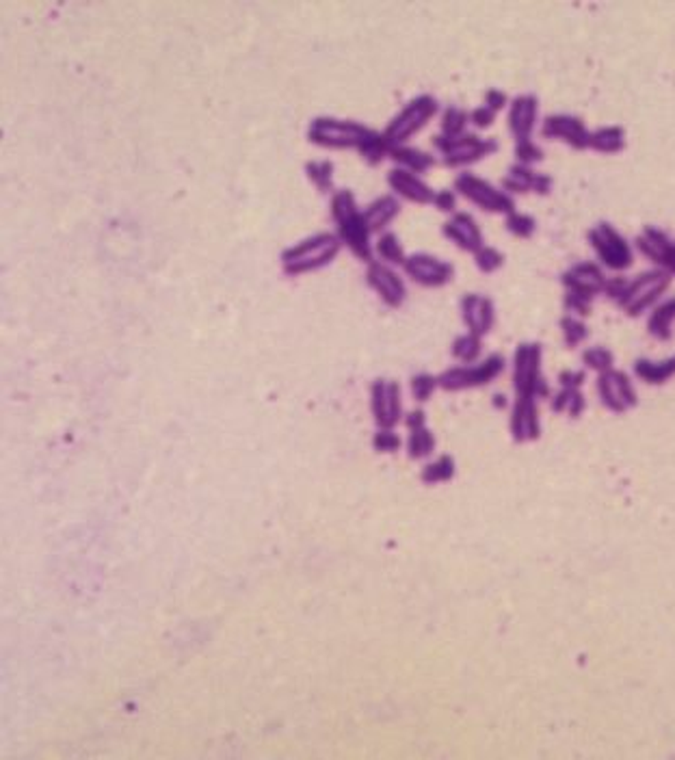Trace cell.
Returning <instances> with one entry per match:
<instances>
[{
    "label": "cell",
    "mask_w": 675,
    "mask_h": 760,
    "mask_svg": "<svg viewBox=\"0 0 675 760\" xmlns=\"http://www.w3.org/2000/svg\"><path fill=\"white\" fill-rule=\"evenodd\" d=\"M332 219L338 225V237L342 245H347L353 254L364 262H373L374 247L371 243V230L364 222V213L359 208L357 198L353 191L340 189L332 193Z\"/></svg>",
    "instance_id": "1"
},
{
    "label": "cell",
    "mask_w": 675,
    "mask_h": 760,
    "mask_svg": "<svg viewBox=\"0 0 675 760\" xmlns=\"http://www.w3.org/2000/svg\"><path fill=\"white\" fill-rule=\"evenodd\" d=\"M342 249L336 232H317L303 241L290 245L282 252V269L286 276H303L332 264Z\"/></svg>",
    "instance_id": "2"
},
{
    "label": "cell",
    "mask_w": 675,
    "mask_h": 760,
    "mask_svg": "<svg viewBox=\"0 0 675 760\" xmlns=\"http://www.w3.org/2000/svg\"><path fill=\"white\" fill-rule=\"evenodd\" d=\"M374 129L356 120L320 115L308 126V141L320 148L332 150H362L374 137Z\"/></svg>",
    "instance_id": "3"
},
{
    "label": "cell",
    "mask_w": 675,
    "mask_h": 760,
    "mask_svg": "<svg viewBox=\"0 0 675 760\" xmlns=\"http://www.w3.org/2000/svg\"><path fill=\"white\" fill-rule=\"evenodd\" d=\"M671 284L673 278L664 269H648V271L639 273V276L628 278L624 293L615 303H617L619 310H624V315L632 318L640 317L643 312L652 310L656 306L660 297L671 288Z\"/></svg>",
    "instance_id": "4"
},
{
    "label": "cell",
    "mask_w": 675,
    "mask_h": 760,
    "mask_svg": "<svg viewBox=\"0 0 675 760\" xmlns=\"http://www.w3.org/2000/svg\"><path fill=\"white\" fill-rule=\"evenodd\" d=\"M433 148L440 152L444 165L452 169L467 168V165L479 163L483 159H490L500 150V144L494 137H481L476 132H466L461 137H446L442 132L433 135Z\"/></svg>",
    "instance_id": "5"
},
{
    "label": "cell",
    "mask_w": 675,
    "mask_h": 760,
    "mask_svg": "<svg viewBox=\"0 0 675 760\" xmlns=\"http://www.w3.org/2000/svg\"><path fill=\"white\" fill-rule=\"evenodd\" d=\"M514 388L515 395L550 399L552 386L544 375V347L539 342H522L514 353Z\"/></svg>",
    "instance_id": "6"
},
{
    "label": "cell",
    "mask_w": 675,
    "mask_h": 760,
    "mask_svg": "<svg viewBox=\"0 0 675 760\" xmlns=\"http://www.w3.org/2000/svg\"><path fill=\"white\" fill-rule=\"evenodd\" d=\"M586 239L598 262L608 271L624 273L634 264V245L613 223L598 222L591 225Z\"/></svg>",
    "instance_id": "7"
},
{
    "label": "cell",
    "mask_w": 675,
    "mask_h": 760,
    "mask_svg": "<svg viewBox=\"0 0 675 760\" xmlns=\"http://www.w3.org/2000/svg\"><path fill=\"white\" fill-rule=\"evenodd\" d=\"M440 113V102L431 93H420V96L412 98L396 115L392 117L390 124L383 129V137L390 145H403L418 135L433 117Z\"/></svg>",
    "instance_id": "8"
},
{
    "label": "cell",
    "mask_w": 675,
    "mask_h": 760,
    "mask_svg": "<svg viewBox=\"0 0 675 760\" xmlns=\"http://www.w3.org/2000/svg\"><path fill=\"white\" fill-rule=\"evenodd\" d=\"M452 189H455L461 198H466L470 204L485 210V213L505 215L506 217V215L517 210L514 195H509L502 186H496L494 183H490V180L481 178V176L472 174V171L467 169L459 171V174L455 176Z\"/></svg>",
    "instance_id": "9"
},
{
    "label": "cell",
    "mask_w": 675,
    "mask_h": 760,
    "mask_svg": "<svg viewBox=\"0 0 675 760\" xmlns=\"http://www.w3.org/2000/svg\"><path fill=\"white\" fill-rule=\"evenodd\" d=\"M506 369V360L500 353H491L485 360L475 362V364L451 366L437 375L440 388L448 392H459L467 388H481V386L491 384Z\"/></svg>",
    "instance_id": "10"
},
{
    "label": "cell",
    "mask_w": 675,
    "mask_h": 760,
    "mask_svg": "<svg viewBox=\"0 0 675 760\" xmlns=\"http://www.w3.org/2000/svg\"><path fill=\"white\" fill-rule=\"evenodd\" d=\"M595 388L604 408L613 414H625L639 405V392L632 377L619 369L600 372Z\"/></svg>",
    "instance_id": "11"
},
{
    "label": "cell",
    "mask_w": 675,
    "mask_h": 760,
    "mask_svg": "<svg viewBox=\"0 0 675 760\" xmlns=\"http://www.w3.org/2000/svg\"><path fill=\"white\" fill-rule=\"evenodd\" d=\"M539 132L544 139L561 141V144L569 145L571 150L585 152L589 150L591 130L586 129L585 120L580 115H571V113H552L545 115L541 121Z\"/></svg>",
    "instance_id": "12"
},
{
    "label": "cell",
    "mask_w": 675,
    "mask_h": 760,
    "mask_svg": "<svg viewBox=\"0 0 675 760\" xmlns=\"http://www.w3.org/2000/svg\"><path fill=\"white\" fill-rule=\"evenodd\" d=\"M403 269H405V273L413 282L427 288L446 286L455 278V267L448 260L427 252L409 254L405 262H403Z\"/></svg>",
    "instance_id": "13"
},
{
    "label": "cell",
    "mask_w": 675,
    "mask_h": 760,
    "mask_svg": "<svg viewBox=\"0 0 675 760\" xmlns=\"http://www.w3.org/2000/svg\"><path fill=\"white\" fill-rule=\"evenodd\" d=\"M604 267L593 260H580L561 273V284L568 293H578V295L595 299L602 295L606 286Z\"/></svg>",
    "instance_id": "14"
},
{
    "label": "cell",
    "mask_w": 675,
    "mask_h": 760,
    "mask_svg": "<svg viewBox=\"0 0 675 760\" xmlns=\"http://www.w3.org/2000/svg\"><path fill=\"white\" fill-rule=\"evenodd\" d=\"M371 408L381 429H392L403 416L401 386L392 380H377L371 388Z\"/></svg>",
    "instance_id": "15"
},
{
    "label": "cell",
    "mask_w": 675,
    "mask_h": 760,
    "mask_svg": "<svg viewBox=\"0 0 675 760\" xmlns=\"http://www.w3.org/2000/svg\"><path fill=\"white\" fill-rule=\"evenodd\" d=\"M442 234H444L448 241L455 243L461 252L472 254V256L485 245V237H483L479 222H476L475 215L467 213V210L452 213L451 217L442 223Z\"/></svg>",
    "instance_id": "16"
},
{
    "label": "cell",
    "mask_w": 675,
    "mask_h": 760,
    "mask_svg": "<svg viewBox=\"0 0 675 760\" xmlns=\"http://www.w3.org/2000/svg\"><path fill=\"white\" fill-rule=\"evenodd\" d=\"M368 286L377 293L390 308H401L407 299V288L403 278L381 260H373L366 269Z\"/></svg>",
    "instance_id": "17"
},
{
    "label": "cell",
    "mask_w": 675,
    "mask_h": 760,
    "mask_svg": "<svg viewBox=\"0 0 675 760\" xmlns=\"http://www.w3.org/2000/svg\"><path fill=\"white\" fill-rule=\"evenodd\" d=\"M506 126L515 141L533 139L539 126V98L535 93H520L511 98V105L506 109Z\"/></svg>",
    "instance_id": "18"
},
{
    "label": "cell",
    "mask_w": 675,
    "mask_h": 760,
    "mask_svg": "<svg viewBox=\"0 0 675 760\" xmlns=\"http://www.w3.org/2000/svg\"><path fill=\"white\" fill-rule=\"evenodd\" d=\"M511 435L517 444H529L539 440L541 435V416L539 401L533 396L515 395L514 408H511Z\"/></svg>",
    "instance_id": "19"
},
{
    "label": "cell",
    "mask_w": 675,
    "mask_h": 760,
    "mask_svg": "<svg viewBox=\"0 0 675 760\" xmlns=\"http://www.w3.org/2000/svg\"><path fill=\"white\" fill-rule=\"evenodd\" d=\"M388 184H390L392 193L398 195V198L407 200V202L413 204H433V198H436V191H433V186L427 183L422 176L413 174V171L403 169V168H394L388 171L386 176Z\"/></svg>",
    "instance_id": "20"
},
{
    "label": "cell",
    "mask_w": 675,
    "mask_h": 760,
    "mask_svg": "<svg viewBox=\"0 0 675 760\" xmlns=\"http://www.w3.org/2000/svg\"><path fill=\"white\" fill-rule=\"evenodd\" d=\"M461 318L467 332L476 336H487L494 330L496 323L494 302L490 297L479 295V293H467L461 299Z\"/></svg>",
    "instance_id": "21"
},
{
    "label": "cell",
    "mask_w": 675,
    "mask_h": 760,
    "mask_svg": "<svg viewBox=\"0 0 675 760\" xmlns=\"http://www.w3.org/2000/svg\"><path fill=\"white\" fill-rule=\"evenodd\" d=\"M671 245L673 239L669 237L667 230L658 228V225L654 223H648L640 228L637 239H634V252H639L640 256H645L649 262H654L660 269V264H663Z\"/></svg>",
    "instance_id": "22"
},
{
    "label": "cell",
    "mask_w": 675,
    "mask_h": 760,
    "mask_svg": "<svg viewBox=\"0 0 675 760\" xmlns=\"http://www.w3.org/2000/svg\"><path fill=\"white\" fill-rule=\"evenodd\" d=\"M401 198L394 193H383L379 195V198H374L371 204L366 206V208L362 210L364 213V222H366L368 230L371 232H386V228L390 225L394 219L401 215Z\"/></svg>",
    "instance_id": "23"
},
{
    "label": "cell",
    "mask_w": 675,
    "mask_h": 760,
    "mask_svg": "<svg viewBox=\"0 0 675 760\" xmlns=\"http://www.w3.org/2000/svg\"><path fill=\"white\" fill-rule=\"evenodd\" d=\"M634 377L648 386H663L675 377V353L664 357V360H649V357H639L634 360Z\"/></svg>",
    "instance_id": "24"
},
{
    "label": "cell",
    "mask_w": 675,
    "mask_h": 760,
    "mask_svg": "<svg viewBox=\"0 0 675 760\" xmlns=\"http://www.w3.org/2000/svg\"><path fill=\"white\" fill-rule=\"evenodd\" d=\"M390 159L394 161V165H396V168L409 169L418 176H422L425 171L436 168V163H437L436 156H433L431 152L416 148V145H407V144L392 145Z\"/></svg>",
    "instance_id": "25"
},
{
    "label": "cell",
    "mask_w": 675,
    "mask_h": 760,
    "mask_svg": "<svg viewBox=\"0 0 675 760\" xmlns=\"http://www.w3.org/2000/svg\"><path fill=\"white\" fill-rule=\"evenodd\" d=\"M673 323H675V297L664 299L656 303L648 317V332L649 336L656 338L660 342H669L673 338Z\"/></svg>",
    "instance_id": "26"
},
{
    "label": "cell",
    "mask_w": 675,
    "mask_h": 760,
    "mask_svg": "<svg viewBox=\"0 0 675 760\" xmlns=\"http://www.w3.org/2000/svg\"><path fill=\"white\" fill-rule=\"evenodd\" d=\"M589 150L598 152V154L613 156L625 150V130L622 126H598V129L591 130V141Z\"/></svg>",
    "instance_id": "27"
},
{
    "label": "cell",
    "mask_w": 675,
    "mask_h": 760,
    "mask_svg": "<svg viewBox=\"0 0 675 760\" xmlns=\"http://www.w3.org/2000/svg\"><path fill=\"white\" fill-rule=\"evenodd\" d=\"M537 171L535 168H526V165L514 163L509 165V169H506V174L502 176V183L500 186L506 191L509 195H526V193H533V186L537 180Z\"/></svg>",
    "instance_id": "28"
},
{
    "label": "cell",
    "mask_w": 675,
    "mask_h": 760,
    "mask_svg": "<svg viewBox=\"0 0 675 760\" xmlns=\"http://www.w3.org/2000/svg\"><path fill=\"white\" fill-rule=\"evenodd\" d=\"M550 408L556 414H568L569 419H580L586 408L583 388H559L550 396Z\"/></svg>",
    "instance_id": "29"
},
{
    "label": "cell",
    "mask_w": 675,
    "mask_h": 760,
    "mask_svg": "<svg viewBox=\"0 0 675 760\" xmlns=\"http://www.w3.org/2000/svg\"><path fill=\"white\" fill-rule=\"evenodd\" d=\"M374 254L386 264H403L407 258L401 239H398V234L392 232V230H386V232L379 234L377 243H374Z\"/></svg>",
    "instance_id": "30"
},
{
    "label": "cell",
    "mask_w": 675,
    "mask_h": 760,
    "mask_svg": "<svg viewBox=\"0 0 675 760\" xmlns=\"http://www.w3.org/2000/svg\"><path fill=\"white\" fill-rule=\"evenodd\" d=\"M451 351L452 357H455L457 362H461V364H475V362H479L483 351V336L472 334V332L459 334L452 341Z\"/></svg>",
    "instance_id": "31"
},
{
    "label": "cell",
    "mask_w": 675,
    "mask_h": 760,
    "mask_svg": "<svg viewBox=\"0 0 675 760\" xmlns=\"http://www.w3.org/2000/svg\"><path fill=\"white\" fill-rule=\"evenodd\" d=\"M436 451V435L431 434L427 425L409 429L407 438V455L412 459H425Z\"/></svg>",
    "instance_id": "32"
},
{
    "label": "cell",
    "mask_w": 675,
    "mask_h": 760,
    "mask_svg": "<svg viewBox=\"0 0 675 760\" xmlns=\"http://www.w3.org/2000/svg\"><path fill=\"white\" fill-rule=\"evenodd\" d=\"M561 334H563L565 347L568 349H576V347L585 345L586 338H589V325L585 323V318L574 317V315H563L559 321Z\"/></svg>",
    "instance_id": "33"
},
{
    "label": "cell",
    "mask_w": 675,
    "mask_h": 760,
    "mask_svg": "<svg viewBox=\"0 0 675 760\" xmlns=\"http://www.w3.org/2000/svg\"><path fill=\"white\" fill-rule=\"evenodd\" d=\"M467 124H470V111L451 105L442 113L440 132L446 137H461L467 132Z\"/></svg>",
    "instance_id": "34"
},
{
    "label": "cell",
    "mask_w": 675,
    "mask_h": 760,
    "mask_svg": "<svg viewBox=\"0 0 675 760\" xmlns=\"http://www.w3.org/2000/svg\"><path fill=\"white\" fill-rule=\"evenodd\" d=\"M455 473H457L455 459H452L451 455H440L436 462H428L425 468H422L420 479L428 485H436V483L451 482V479L455 477Z\"/></svg>",
    "instance_id": "35"
},
{
    "label": "cell",
    "mask_w": 675,
    "mask_h": 760,
    "mask_svg": "<svg viewBox=\"0 0 675 760\" xmlns=\"http://www.w3.org/2000/svg\"><path fill=\"white\" fill-rule=\"evenodd\" d=\"M305 174H308L310 183L317 186L318 191L327 193L334 186V163L329 159L323 161H308L305 163Z\"/></svg>",
    "instance_id": "36"
},
{
    "label": "cell",
    "mask_w": 675,
    "mask_h": 760,
    "mask_svg": "<svg viewBox=\"0 0 675 760\" xmlns=\"http://www.w3.org/2000/svg\"><path fill=\"white\" fill-rule=\"evenodd\" d=\"M505 228L517 239H533L537 232V219L524 210H514L505 217Z\"/></svg>",
    "instance_id": "37"
},
{
    "label": "cell",
    "mask_w": 675,
    "mask_h": 760,
    "mask_svg": "<svg viewBox=\"0 0 675 760\" xmlns=\"http://www.w3.org/2000/svg\"><path fill=\"white\" fill-rule=\"evenodd\" d=\"M583 364H585V369L595 371L600 375V372L615 369V353L610 349H606V347H602V345L586 347V349L583 351Z\"/></svg>",
    "instance_id": "38"
},
{
    "label": "cell",
    "mask_w": 675,
    "mask_h": 760,
    "mask_svg": "<svg viewBox=\"0 0 675 760\" xmlns=\"http://www.w3.org/2000/svg\"><path fill=\"white\" fill-rule=\"evenodd\" d=\"M514 156L515 163L526 165V168H535L537 163L544 161V148L537 144L535 139H520L514 145Z\"/></svg>",
    "instance_id": "39"
},
{
    "label": "cell",
    "mask_w": 675,
    "mask_h": 760,
    "mask_svg": "<svg viewBox=\"0 0 675 760\" xmlns=\"http://www.w3.org/2000/svg\"><path fill=\"white\" fill-rule=\"evenodd\" d=\"M475 262L481 273H496L505 267V254L494 245H483L479 252L475 254Z\"/></svg>",
    "instance_id": "40"
},
{
    "label": "cell",
    "mask_w": 675,
    "mask_h": 760,
    "mask_svg": "<svg viewBox=\"0 0 675 760\" xmlns=\"http://www.w3.org/2000/svg\"><path fill=\"white\" fill-rule=\"evenodd\" d=\"M440 388V381H437L436 375H428V372H418V375L412 377V395L413 399L420 401V404H425L433 396V392Z\"/></svg>",
    "instance_id": "41"
},
{
    "label": "cell",
    "mask_w": 675,
    "mask_h": 760,
    "mask_svg": "<svg viewBox=\"0 0 675 760\" xmlns=\"http://www.w3.org/2000/svg\"><path fill=\"white\" fill-rule=\"evenodd\" d=\"M563 308L565 315H574L580 318H586L591 315V308H593V299L578 295V293H568L565 291L563 297Z\"/></svg>",
    "instance_id": "42"
},
{
    "label": "cell",
    "mask_w": 675,
    "mask_h": 760,
    "mask_svg": "<svg viewBox=\"0 0 675 760\" xmlns=\"http://www.w3.org/2000/svg\"><path fill=\"white\" fill-rule=\"evenodd\" d=\"M373 446L377 453H394V451L401 449V438L392 429H381L379 427V431L373 438Z\"/></svg>",
    "instance_id": "43"
},
{
    "label": "cell",
    "mask_w": 675,
    "mask_h": 760,
    "mask_svg": "<svg viewBox=\"0 0 675 760\" xmlns=\"http://www.w3.org/2000/svg\"><path fill=\"white\" fill-rule=\"evenodd\" d=\"M457 202H459V193L455 189H440L436 191V198H433V206L442 213H457Z\"/></svg>",
    "instance_id": "44"
},
{
    "label": "cell",
    "mask_w": 675,
    "mask_h": 760,
    "mask_svg": "<svg viewBox=\"0 0 675 760\" xmlns=\"http://www.w3.org/2000/svg\"><path fill=\"white\" fill-rule=\"evenodd\" d=\"M496 117H498L496 111H491L490 106H485V105H479L470 111V124L475 126L476 130H485V129H491V126H494Z\"/></svg>",
    "instance_id": "45"
},
{
    "label": "cell",
    "mask_w": 675,
    "mask_h": 760,
    "mask_svg": "<svg viewBox=\"0 0 675 760\" xmlns=\"http://www.w3.org/2000/svg\"><path fill=\"white\" fill-rule=\"evenodd\" d=\"M483 105L490 106L491 111L500 113L502 109H509L511 105V98L509 93L498 90V87H491V90L485 91V96H483Z\"/></svg>",
    "instance_id": "46"
},
{
    "label": "cell",
    "mask_w": 675,
    "mask_h": 760,
    "mask_svg": "<svg viewBox=\"0 0 675 760\" xmlns=\"http://www.w3.org/2000/svg\"><path fill=\"white\" fill-rule=\"evenodd\" d=\"M561 388H583L586 381V369H565L556 377Z\"/></svg>",
    "instance_id": "47"
},
{
    "label": "cell",
    "mask_w": 675,
    "mask_h": 760,
    "mask_svg": "<svg viewBox=\"0 0 675 760\" xmlns=\"http://www.w3.org/2000/svg\"><path fill=\"white\" fill-rule=\"evenodd\" d=\"M552 189H554V178H552L550 174H545V171H539V174H537L535 186H533V193L541 195V198H545V195L552 193Z\"/></svg>",
    "instance_id": "48"
},
{
    "label": "cell",
    "mask_w": 675,
    "mask_h": 760,
    "mask_svg": "<svg viewBox=\"0 0 675 760\" xmlns=\"http://www.w3.org/2000/svg\"><path fill=\"white\" fill-rule=\"evenodd\" d=\"M405 425H407V429H416V427L427 425L425 410H412V411H409V414L405 416Z\"/></svg>",
    "instance_id": "49"
},
{
    "label": "cell",
    "mask_w": 675,
    "mask_h": 760,
    "mask_svg": "<svg viewBox=\"0 0 675 760\" xmlns=\"http://www.w3.org/2000/svg\"><path fill=\"white\" fill-rule=\"evenodd\" d=\"M660 269H664V271H667L669 276L675 278V241L671 245V249H669L667 256H664L663 264H660Z\"/></svg>",
    "instance_id": "50"
},
{
    "label": "cell",
    "mask_w": 675,
    "mask_h": 760,
    "mask_svg": "<svg viewBox=\"0 0 675 760\" xmlns=\"http://www.w3.org/2000/svg\"><path fill=\"white\" fill-rule=\"evenodd\" d=\"M494 399H496V405H498V408H500V405H502V408H505V405H506V401H505L506 396H505V395H496Z\"/></svg>",
    "instance_id": "51"
}]
</instances>
